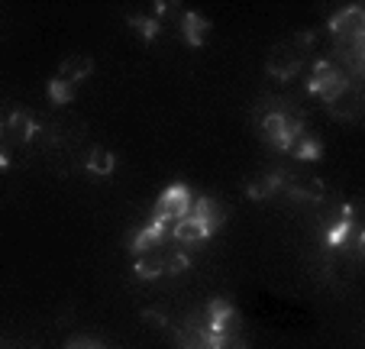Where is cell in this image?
Here are the masks:
<instances>
[{
	"label": "cell",
	"instance_id": "obj_10",
	"mask_svg": "<svg viewBox=\"0 0 365 349\" xmlns=\"http://www.w3.org/2000/svg\"><path fill=\"white\" fill-rule=\"evenodd\" d=\"M327 107H330V113L336 116V120H356V116H359V107H362V97H359V91L349 84V88L339 91V94L333 97Z\"/></svg>",
	"mask_w": 365,
	"mask_h": 349
},
{
	"label": "cell",
	"instance_id": "obj_21",
	"mask_svg": "<svg viewBox=\"0 0 365 349\" xmlns=\"http://www.w3.org/2000/svg\"><path fill=\"white\" fill-rule=\"evenodd\" d=\"M130 23L133 29H139V33H143V42H152L155 39V36H159V20H155V16H136V14H130Z\"/></svg>",
	"mask_w": 365,
	"mask_h": 349
},
{
	"label": "cell",
	"instance_id": "obj_27",
	"mask_svg": "<svg viewBox=\"0 0 365 349\" xmlns=\"http://www.w3.org/2000/svg\"><path fill=\"white\" fill-rule=\"evenodd\" d=\"M0 168H4V171L10 168V156H7V152H4V149H0Z\"/></svg>",
	"mask_w": 365,
	"mask_h": 349
},
{
	"label": "cell",
	"instance_id": "obj_2",
	"mask_svg": "<svg viewBox=\"0 0 365 349\" xmlns=\"http://www.w3.org/2000/svg\"><path fill=\"white\" fill-rule=\"evenodd\" d=\"M301 65H304V49L297 42H282L269 55V75L278 78V81H288L291 75H297Z\"/></svg>",
	"mask_w": 365,
	"mask_h": 349
},
{
	"label": "cell",
	"instance_id": "obj_5",
	"mask_svg": "<svg viewBox=\"0 0 365 349\" xmlns=\"http://www.w3.org/2000/svg\"><path fill=\"white\" fill-rule=\"evenodd\" d=\"M330 33L336 36L339 42H362V33H365V14L359 4H352V7L339 10L336 16L330 20Z\"/></svg>",
	"mask_w": 365,
	"mask_h": 349
},
{
	"label": "cell",
	"instance_id": "obj_17",
	"mask_svg": "<svg viewBox=\"0 0 365 349\" xmlns=\"http://www.w3.org/2000/svg\"><path fill=\"white\" fill-rule=\"evenodd\" d=\"M136 275L139 278H159V275H165V259L159 256V249H152V253H143L136 259Z\"/></svg>",
	"mask_w": 365,
	"mask_h": 349
},
{
	"label": "cell",
	"instance_id": "obj_19",
	"mask_svg": "<svg viewBox=\"0 0 365 349\" xmlns=\"http://www.w3.org/2000/svg\"><path fill=\"white\" fill-rule=\"evenodd\" d=\"M113 168H117V158H113V152L94 149L88 156V171H91V175H97V178H107V175H113Z\"/></svg>",
	"mask_w": 365,
	"mask_h": 349
},
{
	"label": "cell",
	"instance_id": "obj_20",
	"mask_svg": "<svg viewBox=\"0 0 365 349\" xmlns=\"http://www.w3.org/2000/svg\"><path fill=\"white\" fill-rule=\"evenodd\" d=\"M352 207L346 204L343 207V217L336 220V223H333V230H330V236H327V243H330L333 249H339V246H346V240H349V233H352Z\"/></svg>",
	"mask_w": 365,
	"mask_h": 349
},
{
	"label": "cell",
	"instance_id": "obj_4",
	"mask_svg": "<svg viewBox=\"0 0 365 349\" xmlns=\"http://www.w3.org/2000/svg\"><path fill=\"white\" fill-rule=\"evenodd\" d=\"M310 94H317L324 103H330L333 97L339 94V91L349 88V81H346L343 75H339L336 69H333L330 62H317V69H314V78H310Z\"/></svg>",
	"mask_w": 365,
	"mask_h": 349
},
{
	"label": "cell",
	"instance_id": "obj_25",
	"mask_svg": "<svg viewBox=\"0 0 365 349\" xmlns=\"http://www.w3.org/2000/svg\"><path fill=\"white\" fill-rule=\"evenodd\" d=\"M143 320L149 323V327H165V314H162V310H143Z\"/></svg>",
	"mask_w": 365,
	"mask_h": 349
},
{
	"label": "cell",
	"instance_id": "obj_23",
	"mask_svg": "<svg viewBox=\"0 0 365 349\" xmlns=\"http://www.w3.org/2000/svg\"><path fill=\"white\" fill-rule=\"evenodd\" d=\"M187 268H191V256L181 253V249H175L165 259V275H181V272H187Z\"/></svg>",
	"mask_w": 365,
	"mask_h": 349
},
{
	"label": "cell",
	"instance_id": "obj_1",
	"mask_svg": "<svg viewBox=\"0 0 365 349\" xmlns=\"http://www.w3.org/2000/svg\"><path fill=\"white\" fill-rule=\"evenodd\" d=\"M262 133L278 146V149L288 152L291 146H294V139L304 136V120H301V113H294V116H288V113H269L262 120Z\"/></svg>",
	"mask_w": 365,
	"mask_h": 349
},
{
	"label": "cell",
	"instance_id": "obj_28",
	"mask_svg": "<svg viewBox=\"0 0 365 349\" xmlns=\"http://www.w3.org/2000/svg\"><path fill=\"white\" fill-rule=\"evenodd\" d=\"M0 136H4V123H0Z\"/></svg>",
	"mask_w": 365,
	"mask_h": 349
},
{
	"label": "cell",
	"instance_id": "obj_9",
	"mask_svg": "<svg viewBox=\"0 0 365 349\" xmlns=\"http://www.w3.org/2000/svg\"><path fill=\"white\" fill-rule=\"evenodd\" d=\"M191 213H194V217H197L210 233H217V230L223 226V220H227V211H223L220 201H214V198L194 201V204H191Z\"/></svg>",
	"mask_w": 365,
	"mask_h": 349
},
{
	"label": "cell",
	"instance_id": "obj_12",
	"mask_svg": "<svg viewBox=\"0 0 365 349\" xmlns=\"http://www.w3.org/2000/svg\"><path fill=\"white\" fill-rule=\"evenodd\" d=\"M207 236H210V230H207L194 213H187L185 220H178V223L172 226V240H178V243H200V240H207Z\"/></svg>",
	"mask_w": 365,
	"mask_h": 349
},
{
	"label": "cell",
	"instance_id": "obj_7",
	"mask_svg": "<svg viewBox=\"0 0 365 349\" xmlns=\"http://www.w3.org/2000/svg\"><path fill=\"white\" fill-rule=\"evenodd\" d=\"M207 333H210V340L214 336H223V333H236V323H240V317H236V310L230 308L223 298H214L210 301V308H207Z\"/></svg>",
	"mask_w": 365,
	"mask_h": 349
},
{
	"label": "cell",
	"instance_id": "obj_8",
	"mask_svg": "<svg viewBox=\"0 0 365 349\" xmlns=\"http://www.w3.org/2000/svg\"><path fill=\"white\" fill-rule=\"evenodd\" d=\"M4 130H7V136L14 139L16 146H26V143H33V136L39 133V123H36V120L26 113V110H14L10 123L4 126Z\"/></svg>",
	"mask_w": 365,
	"mask_h": 349
},
{
	"label": "cell",
	"instance_id": "obj_18",
	"mask_svg": "<svg viewBox=\"0 0 365 349\" xmlns=\"http://www.w3.org/2000/svg\"><path fill=\"white\" fill-rule=\"evenodd\" d=\"M288 152L297 162H314V158L324 156V146H320L317 136H301V139H294V146H291Z\"/></svg>",
	"mask_w": 365,
	"mask_h": 349
},
{
	"label": "cell",
	"instance_id": "obj_14",
	"mask_svg": "<svg viewBox=\"0 0 365 349\" xmlns=\"http://www.w3.org/2000/svg\"><path fill=\"white\" fill-rule=\"evenodd\" d=\"M284 171H269V175H262V178H252L246 185V194L252 201H262V198H269V194H275L278 188H284Z\"/></svg>",
	"mask_w": 365,
	"mask_h": 349
},
{
	"label": "cell",
	"instance_id": "obj_15",
	"mask_svg": "<svg viewBox=\"0 0 365 349\" xmlns=\"http://www.w3.org/2000/svg\"><path fill=\"white\" fill-rule=\"evenodd\" d=\"M91 71H94V62H91L88 55H71V59H65L62 69H58V78L62 81H68L71 88H75L81 78H88Z\"/></svg>",
	"mask_w": 365,
	"mask_h": 349
},
{
	"label": "cell",
	"instance_id": "obj_24",
	"mask_svg": "<svg viewBox=\"0 0 365 349\" xmlns=\"http://www.w3.org/2000/svg\"><path fill=\"white\" fill-rule=\"evenodd\" d=\"M210 349H249V346L240 333H223V336H214V340H210Z\"/></svg>",
	"mask_w": 365,
	"mask_h": 349
},
{
	"label": "cell",
	"instance_id": "obj_13",
	"mask_svg": "<svg viewBox=\"0 0 365 349\" xmlns=\"http://www.w3.org/2000/svg\"><path fill=\"white\" fill-rule=\"evenodd\" d=\"M175 343L181 349H210V333L200 323H185V327L175 330Z\"/></svg>",
	"mask_w": 365,
	"mask_h": 349
},
{
	"label": "cell",
	"instance_id": "obj_26",
	"mask_svg": "<svg viewBox=\"0 0 365 349\" xmlns=\"http://www.w3.org/2000/svg\"><path fill=\"white\" fill-rule=\"evenodd\" d=\"M65 349H103L97 340H84V336H75V340H68V346Z\"/></svg>",
	"mask_w": 365,
	"mask_h": 349
},
{
	"label": "cell",
	"instance_id": "obj_16",
	"mask_svg": "<svg viewBox=\"0 0 365 349\" xmlns=\"http://www.w3.org/2000/svg\"><path fill=\"white\" fill-rule=\"evenodd\" d=\"M185 42L191 49H197V46H204V36L210 33V20H204L200 14H185Z\"/></svg>",
	"mask_w": 365,
	"mask_h": 349
},
{
	"label": "cell",
	"instance_id": "obj_6",
	"mask_svg": "<svg viewBox=\"0 0 365 349\" xmlns=\"http://www.w3.org/2000/svg\"><path fill=\"white\" fill-rule=\"evenodd\" d=\"M172 226L168 220H159V217H152V223L145 226V230H139L136 236H133V253L143 256V253H152V249H159L162 243H165V236H172Z\"/></svg>",
	"mask_w": 365,
	"mask_h": 349
},
{
	"label": "cell",
	"instance_id": "obj_11",
	"mask_svg": "<svg viewBox=\"0 0 365 349\" xmlns=\"http://www.w3.org/2000/svg\"><path fill=\"white\" fill-rule=\"evenodd\" d=\"M284 188H288V194L291 198H297V201H320L327 194V188H324V181L320 178H284Z\"/></svg>",
	"mask_w": 365,
	"mask_h": 349
},
{
	"label": "cell",
	"instance_id": "obj_3",
	"mask_svg": "<svg viewBox=\"0 0 365 349\" xmlns=\"http://www.w3.org/2000/svg\"><path fill=\"white\" fill-rule=\"evenodd\" d=\"M191 204H194L191 191H187L185 185H172L159 198V204H155V217L168 220V223H178V220H185L187 213H191Z\"/></svg>",
	"mask_w": 365,
	"mask_h": 349
},
{
	"label": "cell",
	"instance_id": "obj_22",
	"mask_svg": "<svg viewBox=\"0 0 365 349\" xmlns=\"http://www.w3.org/2000/svg\"><path fill=\"white\" fill-rule=\"evenodd\" d=\"M48 97H52V103H71L75 88H71L68 81H62V78H52V81H48Z\"/></svg>",
	"mask_w": 365,
	"mask_h": 349
}]
</instances>
